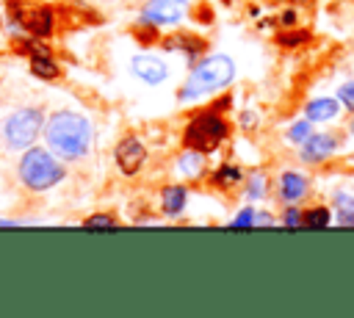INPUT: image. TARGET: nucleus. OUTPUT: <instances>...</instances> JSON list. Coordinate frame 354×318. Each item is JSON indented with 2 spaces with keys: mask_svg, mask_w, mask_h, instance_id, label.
<instances>
[{
  "mask_svg": "<svg viewBox=\"0 0 354 318\" xmlns=\"http://www.w3.org/2000/svg\"><path fill=\"white\" fill-rule=\"evenodd\" d=\"M44 141L61 160H80L91 149V122L75 111H55L44 122Z\"/></svg>",
  "mask_w": 354,
  "mask_h": 318,
  "instance_id": "nucleus-1",
  "label": "nucleus"
},
{
  "mask_svg": "<svg viewBox=\"0 0 354 318\" xmlns=\"http://www.w3.org/2000/svg\"><path fill=\"white\" fill-rule=\"evenodd\" d=\"M230 97H221L199 111H194L183 127V147L185 149H199L205 155L216 152L227 138H230V119H227V108H230Z\"/></svg>",
  "mask_w": 354,
  "mask_h": 318,
  "instance_id": "nucleus-2",
  "label": "nucleus"
},
{
  "mask_svg": "<svg viewBox=\"0 0 354 318\" xmlns=\"http://www.w3.org/2000/svg\"><path fill=\"white\" fill-rule=\"evenodd\" d=\"M232 80H235V61H232L227 53L205 55V58H199V61L191 66L185 83H183L180 91H177V100H180V102L205 100L207 94L224 91Z\"/></svg>",
  "mask_w": 354,
  "mask_h": 318,
  "instance_id": "nucleus-3",
  "label": "nucleus"
},
{
  "mask_svg": "<svg viewBox=\"0 0 354 318\" xmlns=\"http://www.w3.org/2000/svg\"><path fill=\"white\" fill-rule=\"evenodd\" d=\"M17 174L28 191H50L66 177V166L47 147H28L19 158Z\"/></svg>",
  "mask_w": 354,
  "mask_h": 318,
  "instance_id": "nucleus-4",
  "label": "nucleus"
},
{
  "mask_svg": "<svg viewBox=\"0 0 354 318\" xmlns=\"http://www.w3.org/2000/svg\"><path fill=\"white\" fill-rule=\"evenodd\" d=\"M44 111L25 105L11 111L3 122H0V141L6 144V149L11 152H25L28 147H33V141L39 138V133L44 130Z\"/></svg>",
  "mask_w": 354,
  "mask_h": 318,
  "instance_id": "nucleus-5",
  "label": "nucleus"
},
{
  "mask_svg": "<svg viewBox=\"0 0 354 318\" xmlns=\"http://www.w3.org/2000/svg\"><path fill=\"white\" fill-rule=\"evenodd\" d=\"M6 8H8V17L17 28L28 30L30 36H50L53 28H55V14L50 6H41V3H33V0H6Z\"/></svg>",
  "mask_w": 354,
  "mask_h": 318,
  "instance_id": "nucleus-6",
  "label": "nucleus"
},
{
  "mask_svg": "<svg viewBox=\"0 0 354 318\" xmlns=\"http://www.w3.org/2000/svg\"><path fill=\"white\" fill-rule=\"evenodd\" d=\"M188 0H147L141 8V22L163 28V25H177L188 14Z\"/></svg>",
  "mask_w": 354,
  "mask_h": 318,
  "instance_id": "nucleus-7",
  "label": "nucleus"
},
{
  "mask_svg": "<svg viewBox=\"0 0 354 318\" xmlns=\"http://www.w3.org/2000/svg\"><path fill=\"white\" fill-rule=\"evenodd\" d=\"M113 160H116V166H119L122 174H127V177L138 174L141 166L147 163V147H144V141L138 135H124L116 144V149H113Z\"/></svg>",
  "mask_w": 354,
  "mask_h": 318,
  "instance_id": "nucleus-8",
  "label": "nucleus"
},
{
  "mask_svg": "<svg viewBox=\"0 0 354 318\" xmlns=\"http://www.w3.org/2000/svg\"><path fill=\"white\" fill-rule=\"evenodd\" d=\"M337 147H340V138L335 133H315L313 130V135L299 144V158L310 166H318V163L329 160L337 152Z\"/></svg>",
  "mask_w": 354,
  "mask_h": 318,
  "instance_id": "nucleus-9",
  "label": "nucleus"
},
{
  "mask_svg": "<svg viewBox=\"0 0 354 318\" xmlns=\"http://www.w3.org/2000/svg\"><path fill=\"white\" fill-rule=\"evenodd\" d=\"M130 72L147 83V86H160L166 77H169V64L160 58V55H152V53H138L130 58Z\"/></svg>",
  "mask_w": 354,
  "mask_h": 318,
  "instance_id": "nucleus-10",
  "label": "nucleus"
},
{
  "mask_svg": "<svg viewBox=\"0 0 354 318\" xmlns=\"http://www.w3.org/2000/svg\"><path fill=\"white\" fill-rule=\"evenodd\" d=\"M310 194V180L299 171H282L277 180V196L282 205H296Z\"/></svg>",
  "mask_w": 354,
  "mask_h": 318,
  "instance_id": "nucleus-11",
  "label": "nucleus"
},
{
  "mask_svg": "<svg viewBox=\"0 0 354 318\" xmlns=\"http://www.w3.org/2000/svg\"><path fill=\"white\" fill-rule=\"evenodd\" d=\"M163 47H166V50H177V53H183V55H185L191 64H196V61L202 58V53L207 50V41H205L202 36H196V33L177 30L174 36L163 39Z\"/></svg>",
  "mask_w": 354,
  "mask_h": 318,
  "instance_id": "nucleus-12",
  "label": "nucleus"
},
{
  "mask_svg": "<svg viewBox=\"0 0 354 318\" xmlns=\"http://www.w3.org/2000/svg\"><path fill=\"white\" fill-rule=\"evenodd\" d=\"M243 169L235 163V160H224V163H218L213 171H210V177H207V183L213 185V188H218V191H232V188H243Z\"/></svg>",
  "mask_w": 354,
  "mask_h": 318,
  "instance_id": "nucleus-13",
  "label": "nucleus"
},
{
  "mask_svg": "<svg viewBox=\"0 0 354 318\" xmlns=\"http://www.w3.org/2000/svg\"><path fill=\"white\" fill-rule=\"evenodd\" d=\"M340 100L337 97H315L304 105V116L313 122V124H324V122H335L337 113H340Z\"/></svg>",
  "mask_w": 354,
  "mask_h": 318,
  "instance_id": "nucleus-14",
  "label": "nucleus"
},
{
  "mask_svg": "<svg viewBox=\"0 0 354 318\" xmlns=\"http://www.w3.org/2000/svg\"><path fill=\"white\" fill-rule=\"evenodd\" d=\"M188 205V188L183 183H171L160 188V213L169 218H177Z\"/></svg>",
  "mask_w": 354,
  "mask_h": 318,
  "instance_id": "nucleus-15",
  "label": "nucleus"
},
{
  "mask_svg": "<svg viewBox=\"0 0 354 318\" xmlns=\"http://www.w3.org/2000/svg\"><path fill=\"white\" fill-rule=\"evenodd\" d=\"M174 171H177L180 177H185V180H199V177H205V171H207L205 152H199V149H185V152L174 160Z\"/></svg>",
  "mask_w": 354,
  "mask_h": 318,
  "instance_id": "nucleus-16",
  "label": "nucleus"
},
{
  "mask_svg": "<svg viewBox=\"0 0 354 318\" xmlns=\"http://www.w3.org/2000/svg\"><path fill=\"white\" fill-rule=\"evenodd\" d=\"M30 69H33V75H39L44 80H55L58 77L55 58L50 55V50H41V47H30Z\"/></svg>",
  "mask_w": 354,
  "mask_h": 318,
  "instance_id": "nucleus-17",
  "label": "nucleus"
},
{
  "mask_svg": "<svg viewBox=\"0 0 354 318\" xmlns=\"http://www.w3.org/2000/svg\"><path fill=\"white\" fill-rule=\"evenodd\" d=\"M332 202H335V224H340V227H354V194L335 191Z\"/></svg>",
  "mask_w": 354,
  "mask_h": 318,
  "instance_id": "nucleus-18",
  "label": "nucleus"
},
{
  "mask_svg": "<svg viewBox=\"0 0 354 318\" xmlns=\"http://www.w3.org/2000/svg\"><path fill=\"white\" fill-rule=\"evenodd\" d=\"M332 224V210L324 205H313L307 210H301V227L307 230H326Z\"/></svg>",
  "mask_w": 354,
  "mask_h": 318,
  "instance_id": "nucleus-19",
  "label": "nucleus"
},
{
  "mask_svg": "<svg viewBox=\"0 0 354 318\" xmlns=\"http://www.w3.org/2000/svg\"><path fill=\"white\" fill-rule=\"evenodd\" d=\"M274 39H277L279 47L296 50V47H301V44L310 41V30H304V28H299V25H293V28H279Z\"/></svg>",
  "mask_w": 354,
  "mask_h": 318,
  "instance_id": "nucleus-20",
  "label": "nucleus"
},
{
  "mask_svg": "<svg viewBox=\"0 0 354 318\" xmlns=\"http://www.w3.org/2000/svg\"><path fill=\"white\" fill-rule=\"evenodd\" d=\"M268 194V174L266 171H252L243 177V196L246 199H263Z\"/></svg>",
  "mask_w": 354,
  "mask_h": 318,
  "instance_id": "nucleus-21",
  "label": "nucleus"
},
{
  "mask_svg": "<svg viewBox=\"0 0 354 318\" xmlns=\"http://www.w3.org/2000/svg\"><path fill=\"white\" fill-rule=\"evenodd\" d=\"M310 135H313V122L304 116V119H296V122L288 127V135H285V138H288L290 144H296V147H299V144H301V141H307Z\"/></svg>",
  "mask_w": 354,
  "mask_h": 318,
  "instance_id": "nucleus-22",
  "label": "nucleus"
},
{
  "mask_svg": "<svg viewBox=\"0 0 354 318\" xmlns=\"http://www.w3.org/2000/svg\"><path fill=\"white\" fill-rule=\"evenodd\" d=\"M279 224L288 227V230H301V207H296V205H285Z\"/></svg>",
  "mask_w": 354,
  "mask_h": 318,
  "instance_id": "nucleus-23",
  "label": "nucleus"
},
{
  "mask_svg": "<svg viewBox=\"0 0 354 318\" xmlns=\"http://www.w3.org/2000/svg\"><path fill=\"white\" fill-rule=\"evenodd\" d=\"M254 227V207L246 205L238 210V216L232 218V230H252Z\"/></svg>",
  "mask_w": 354,
  "mask_h": 318,
  "instance_id": "nucleus-24",
  "label": "nucleus"
},
{
  "mask_svg": "<svg viewBox=\"0 0 354 318\" xmlns=\"http://www.w3.org/2000/svg\"><path fill=\"white\" fill-rule=\"evenodd\" d=\"M337 100H340V105L346 108V111H351L354 113V80H346L340 88H337V94H335Z\"/></svg>",
  "mask_w": 354,
  "mask_h": 318,
  "instance_id": "nucleus-25",
  "label": "nucleus"
},
{
  "mask_svg": "<svg viewBox=\"0 0 354 318\" xmlns=\"http://www.w3.org/2000/svg\"><path fill=\"white\" fill-rule=\"evenodd\" d=\"M83 227H88V230H94V227H116V218L111 216V213H94V216H88L86 221H83Z\"/></svg>",
  "mask_w": 354,
  "mask_h": 318,
  "instance_id": "nucleus-26",
  "label": "nucleus"
},
{
  "mask_svg": "<svg viewBox=\"0 0 354 318\" xmlns=\"http://www.w3.org/2000/svg\"><path fill=\"white\" fill-rule=\"evenodd\" d=\"M274 22H277L279 28H293V25H296V8H285Z\"/></svg>",
  "mask_w": 354,
  "mask_h": 318,
  "instance_id": "nucleus-27",
  "label": "nucleus"
},
{
  "mask_svg": "<svg viewBox=\"0 0 354 318\" xmlns=\"http://www.w3.org/2000/svg\"><path fill=\"white\" fill-rule=\"evenodd\" d=\"M199 11H191V17L196 19V22H213V14H210V8L207 6H196Z\"/></svg>",
  "mask_w": 354,
  "mask_h": 318,
  "instance_id": "nucleus-28",
  "label": "nucleus"
},
{
  "mask_svg": "<svg viewBox=\"0 0 354 318\" xmlns=\"http://www.w3.org/2000/svg\"><path fill=\"white\" fill-rule=\"evenodd\" d=\"M254 124H257V116H254L252 111H243V113H241V127H243V130H252Z\"/></svg>",
  "mask_w": 354,
  "mask_h": 318,
  "instance_id": "nucleus-29",
  "label": "nucleus"
},
{
  "mask_svg": "<svg viewBox=\"0 0 354 318\" xmlns=\"http://www.w3.org/2000/svg\"><path fill=\"white\" fill-rule=\"evenodd\" d=\"M260 224H277V221H274L268 213H257V210H254V227H260Z\"/></svg>",
  "mask_w": 354,
  "mask_h": 318,
  "instance_id": "nucleus-30",
  "label": "nucleus"
},
{
  "mask_svg": "<svg viewBox=\"0 0 354 318\" xmlns=\"http://www.w3.org/2000/svg\"><path fill=\"white\" fill-rule=\"evenodd\" d=\"M348 133L354 135V113H351V119H348Z\"/></svg>",
  "mask_w": 354,
  "mask_h": 318,
  "instance_id": "nucleus-31",
  "label": "nucleus"
},
{
  "mask_svg": "<svg viewBox=\"0 0 354 318\" xmlns=\"http://www.w3.org/2000/svg\"><path fill=\"white\" fill-rule=\"evenodd\" d=\"M268 3H301V0H268Z\"/></svg>",
  "mask_w": 354,
  "mask_h": 318,
  "instance_id": "nucleus-32",
  "label": "nucleus"
},
{
  "mask_svg": "<svg viewBox=\"0 0 354 318\" xmlns=\"http://www.w3.org/2000/svg\"><path fill=\"white\" fill-rule=\"evenodd\" d=\"M6 224H11V221H6V218H0V227H6Z\"/></svg>",
  "mask_w": 354,
  "mask_h": 318,
  "instance_id": "nucleus-33",
  "label": "nucleus"
},
{
  "mask_svg": "<svg viewBox=\"0 0 354 318\" xmlns=\"http://www.w3.org/2000/svg\"><path fill=\"white\" fill-rule=\"evenodd\" d=\"M224 3H232V0H224Z\"/></svg>",
  "mask_w": 354,
  "mask_h": 318,
  "instance_id": "nucleus-34",
  "label": "nucleus"
}]
</instances>
